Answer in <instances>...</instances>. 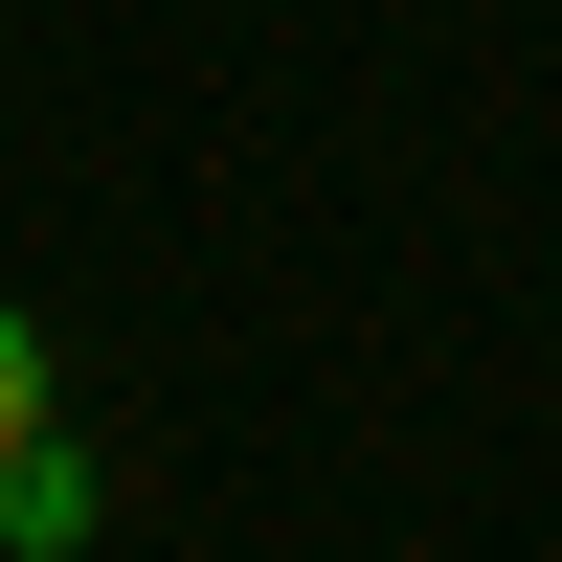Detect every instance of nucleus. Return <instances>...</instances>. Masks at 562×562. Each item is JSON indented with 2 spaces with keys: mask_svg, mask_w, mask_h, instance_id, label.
Segmentation results:
<instances>
[{
  "mask_svg": "<svg viewBox=\"0 0 562 562\" xmlns=\"http://www.w3.org/2000/svg\"><path fill=\"white\" fill-rule=\"evenodd\" d=\"M90 518H113V495H90V450H68V428L0 450V562H90Z\"/></svg>",
  "mask_w": 562,
  "mask_h": 562,
  "instance_id": "obj_1",
  "label": "nucleus"
},
{
  "mask_svg": "<svg viewBox=\"0 0 562 562\" xmlns=\"http://www.w3.org/2000/svg\"><path fill=\"white\" fill-rule=\"evenodd\" d=\"M23 428H68V360H45V315L0 293V450H23Z\"/></svg>",
  "mask_w": 562,
  "mask_h": 562,
  "instance_id": "obj_2",
  "label": "nucleus"
}]
</instances>
